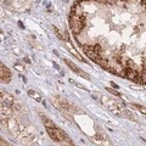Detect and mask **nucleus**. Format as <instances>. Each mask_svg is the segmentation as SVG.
<instances>
[{"instance_id": "nucleus-7", "label": "nucleus", "mask_w": 146, "mask_h": 146, "mask_svg": "<svg viewBox=\"0 0 146 146\" xmlns=\"http://www.w3.org/2000/svg\"><path fill=\"white\" fill-rule=\"evenodd\" d=\"M107 90H108V91H111V93H113V94L116 95V96H119V98H121V94L118 93V91H116V90H112V89H110V88H107Z\"/></svg>"}, {"instance_id": "nucleus-3", "label": "nucleus", "mask_w": 146, "mask_h": 146, "mask_svg": "<svg viewBox=\"0 0 146 146\" xmlns=\"http://www.w3.org/2000/svg\"><path fill=\"white\" fill-rule=\"evenodd\" d=\"M0 68H1V82L5 83V84H9L11 82V78H12V74H11L10 70H9L4 63L0 65Z\"/></svg>"}, {"instance_id": "nucleus-4", "label": "nucleus", "mask_w": 146, "mask_h": 146, "mask_svg": "<svg viewBox=\"0 0 146 146\" xmlns=\"http://www.w3.org/2000/svg\"><path fill=\"white\" fill-rule=\"evenodd\" d=\"M1 100H3V102H5L7 105V106L15 104V100H13V98L11 96V95H9L6 91H1Z\"/></svg>"}, {"instance_id": "nucleus-1", "label": "nucleus", "mask_w": 146, "mask_h": 146, "mask_svg": "<svg viewBox=\"0 0 146 146\" xmlns=\"http://www.w3.org/2000/svg\"><path fill=\"white\" fill-rule=\"evenodd\" d=\"M68 23L78 48L94 63L146 85V0H76Z\"/></svg>"}, {"instance_id": "nucleus-2", "label": "nucleus", "mask_w": 146, "mask_h": 146, "mask_svg": "<svg viewBox=\"0 0 146 146\" xmlns=\"http://www.w3.org/2000/svg\"><path fill=\"white\" fill-rule=\"evenodd\" d=\"M63 61H65V62H66V65H67L68 67H70V68H71V70H72L73 72H76V73H77V74H78V76L83 77V78H85V79H90V77H89L88 74H86V73H85L84 71H82V70H80V68H79L78 66H77V65H74V63H73L72 61H70V60H68V58H63Z\"/></svg>"}, {"instance_id": "nucleus-8", "label": "nucleus", "mask_w": 146, "mask_h": 146, "mask_svg": "<svg viewBox=\"0 0 146 146\" xmlns=\"http://www.w3.org/2000/svg\"><path fill=\"white\" fill-rule=\"evenodd\" d=\"M15 68H16V70H18V71H23L25 70V68L22 66H20V65H15Z\"/></svg>"}, {"instance_id": "nucleus-6", "label": "nucleus", "mask_w": 146, "mask_h": 146, "mask_svg": "<svg viewBox=\"0 0 146 146\" xmlns=\"http://www.w3.org/2000/svg\"><path fill=\"white\" fill-rule=\"evenodd\" d=\"M134 105V106L136 107V108H138L139 110V111L140 112H143L144 113V115H146V107H144V106H141V105H138V104H133Z\"/></svg>"}, {"instance_id": "nucleus-5", "label": "nucleus", "mask_w": 146, "mask_h": 146, "mask_svg": "<svg viewBox=\"0 0 146 146\" xmlns=\"http://www.w3.org/2000/svg\"><path fill=\"white\" fill-rule=\"evenodd\" d=\"M28 95L32 98V99H34L35 101H38V102H42L43 100H42V96L38 94V93H35L34 90H28Z\"/></svg>"}]
</instances>
